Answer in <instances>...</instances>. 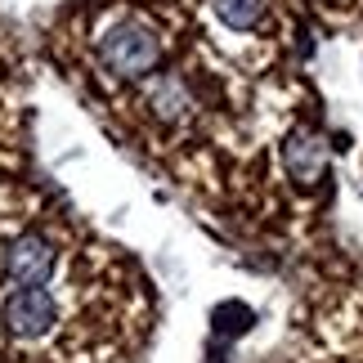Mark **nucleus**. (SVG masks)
<instances>
[{"instance_id":"7","label":"nucleus","mask_w":363,"mask_h":363,"mask_svg":"<svg viewBox=\"0 0 363 363\" xmlns=\"http://www.w3.org/2000/svg\"><path fill=\"white\" fill-rule=\"evenodd\" d=\"M211 323H216V337H242V332H251V323H256V310L242 305V301H225V305H216Z\"/></svg>"},{"instance_id":"6","label":"nucleus","mask_w":363,"mask_h":363,"mask_svg":"<svg viewBox=\"0 0 363 363\" xmlns=\"http://www.w3.org/2000/svg\"><path fill=\"white\" fill-rule=\"evenodd\" d=\"M211 13H216L220 27H229L238 36H251L269 23V0H211Z\"/></svg>"},{"instance_id":"5","label":"nucleus","mask_w":363,"mask_h":363,"mask_svg":"<svg viewBox=\"0 0 363 363\" xmlns=\"http://www.w3.org/2000/svg\"><path fill=\"white\" fill-rule=\"evenodd\" d=\"M148 108H152V117H157V121H184V117L193 113V90H189V81L179 77V72H162V77L148 86Z\"/></svg>"},{"instance_id":"2","label":"nucleus","mask_w":363,"mask_h":363,"mask_svg":"<svg viewBox=\"0 0 363 363\" xmlns=\"http://www.w3.org/2000/svg\"><path fill=\"white\" fill-rule=\"evenodd\" d=\"M54 269H59V247L40 229L13 233L5 242V251H0V278L9 287H40L54 278Z\"/></svg>"},{"instance_id":"1","label":"nucleus","mask_w":363,"mask_h":363,"mask_svg":"<svg viewBox=\"0 0 363 363\" xmlns=\"http://www.w3.org/2000/svg\"><path fill=\"white\" fill-rule=\"evenodd\" d=\"M94 59L108 77H121V81H144L162 59V36L157 27L139 13H117L113 23L99 27L94 36Z\"/></svg>"},{"instance_id":"3","label":"nucleus","mask_w":363,"mask_h":363,"mask_svg":"<svg viewBox=\"0 0 363 363\" xmlns=\"http://www.w3.org/2000/svg\"><path fill=\"white\" fill-rule=\"evenodd\" d=\"M59 296L45 287H13L0 305V323L13 341H40L59 328Z\"/></svg>"},{"instance_id":"4","label":"nucleus","mask_w":363,"mask_h":363,"mask_svg":"<svg viewBox=\"0 0 363 363\" xmlns=\"http://www.w3.org/2000/svg\"><path fill=\"white\" fill-rule=\"evenodd\" d=\"M283 171L296 184H318L328 175V144L314 130H291L283 144Z\"/></svg>"}]
</instances>
